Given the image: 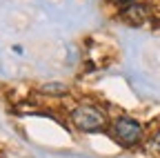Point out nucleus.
<instances>
[{"label": "nucleus", "mask_w": 160, "mask_h": 158, "mask_svg": "<svg viewBox=\"0 0 160 158\" xmlns=\"http://www.w3.org/2000/svg\"><path fill=\"white\" fill-rule=\"evenodd\" d=\"M71 123L80 131H98L105 125V114L91 105H80L71 111Z\"/></svg>", "instance_id": "nucleus-1"}, {"label": "nucleus", "mask_w": 160, "mask_h": 158, "mask_svg": "<svg viewBox=\"0 0 160 158\" xmlns=\"http://www.w3.org/2000/svg\"><path fill=\"white\" fill-rule=\"evenodd\" d=\"M113 136H116V140L120 145L133 147V145H138L142 140V125L138 120H133V118H129V116H122V118H118L116 125H113Z\"/></svg>", "instance_id": "nucleus-2"}, {"label": "nucleus", "mask_w": 160, "mask_h": 158, "mask_svg": "<svg viewBox=\"0 0 160 158\" xmlns=\"http://www.w3.org/2000/svg\"><path fill=\"white\" fill-rule=\"evenodd\" d=\"M145 16H147V11H145L142 5H129V7L122 11V18H125V20H129L131 25H140V23L145 20Z\"/></svg>", "instance_id": "nucleus-3"}, {"label": "nucleus", "mask_w": 160, "mask_h": 158, "mask_svg": "<svg viewBox=\"0 0 160 158\" xmlns=\"http://www.w3.org/2000/svg\"><path fill=\"white\" fill-rule=\"evenodd\" d=\"M151 149H153V151H160V131L153 136V140H151Z\"/></svg>", "instance_id": "nucleus-4"}, {"label": "nucleus", "mask_w": 160, "mask_h": 158, "mask_svg": "<svg viewBox=\"0 0 160 158\" xmlns=\"http://www.w3.org/2000/svg\"><path fill=\"white\" fill-rule=\"evenodd\" d=\"M118 3H133V0H118Z\"/></svg>", "instance_id": "nucleus-5"}]
</instances>
